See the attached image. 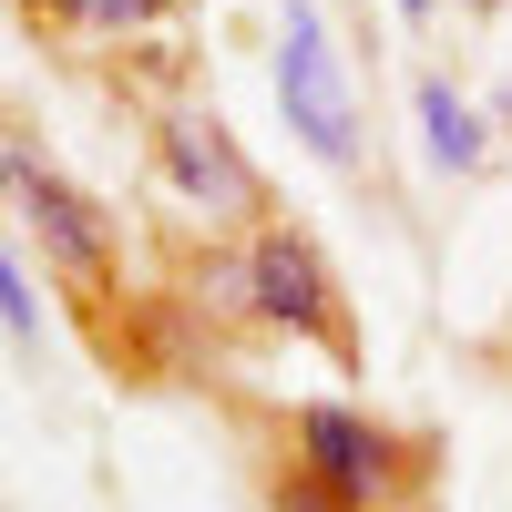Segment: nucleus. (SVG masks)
I'll list each match as a JSON object with an SVG mask.
<instances>
[{
	"label": "nucleus",
	"mask_w": 512,
	"mask_h": 512,
	"mask_svg": "<svg viewBox=\"0 0 512 512\" xmlns=\"http://www.w3.org/2000/svg\"><path fill=\"white\" fill-rule=\"evenodd\" d=\"M236 297H246V318H256V328L308 338V349H328V359H359L349 287H338L328 246H318L308 226H287V216L246 226V246H236Z\"/></svg>",
	"instance_id": "obj_1"
},
{
	"label": "nucleus",
	"mask_w": 512,
	"mask_h": 512,
	"mask_svg": "<svg viewBox=\"0 0 512 512\" xmlns=\"http://www.w3.org/2000/svg\"><path fill=\"white\" fill-rule=\"evenodd\" d=\"M287 451H297L308 482H328L359 512H400L420 492V472H431V451L410 431H390V420H369L359 400H297L287 410Z\"/></svg>",
	"instance_id": "obj_2"
},
{
	"label": "nucleus",
	"mask_w": 512,
	"mask_h": 512,
	"mask_svg": "<svg viewBox=\"0 0 512 512\" xmlns=\"http://www.w3.org/2000/svg\"><path fill=\"white\" fill-rule=\"evenodd\" d=\"M277 113H287V134L308 144L328 175H359L369 164V113H359V82L338 62L318 0H287L277 11Z\"/></svg>",
	"instance_id": "obj_3"
},
{
	"label": "nucleus",
	"mask_w": 512,
	"mask_h": 512,
	"mask_svg": "<svg viewBox=\"0 0 512 512\" xmlns=\"http://www.w3.org/2000/svg\"><path fill=\"white\" fill-rule=\"evenodd\" d=\"M0 205H11L21 236L41 246V267H62L82 297L113 287V216L62 175L52 154H31V144H11V134H0Z\"/></svg>",
	"instance_id": "obj_4"
},
{
	"label": "nucleus",
	"mask_w": 512,
	"mask_h": 512,
	"mask_svg": "<svg viewBox=\"0 0 512 512\" xmlns=\"http://www.w3.org/2000/svg\"><path fill=\"white\" fill-rule=\"evenodd\" d=\"M154 175L164 195H185L205 226H267V175H256V154L226 134L216 103H164L154 113Z\"/></svg>",
	"instance_id": "obj_5"
},
{
	"label": "nucleus",
	"mask_w": 512,
	"mask_h": 512,
	"mask_svg": "<svg viewBox=\"0 0 512 512\" xmlns=\"http://www.w3.org/2000/svg\"><path fill=\"white\" fill-rule=\"evenodd\" d=\"M410 113H420V154L441 164V175H482V154H492V123L451 93V72H420V93H410Z\"/></svg>",
	"instance_id": "obj_6"
},
{
	"label": "nucleus",
	"mask_w": 512,
	"mask_h": 512,
	"mask_svg": "<svg viewBox=\"0 0 512 512\" xmlns=\"http://www.w3.org/2000/svg\"><path fill=\"white\" fill-rule=\"evenodd\" d=\"M41 21H52L62 41H144L185 11V0H31Z\"/></svg>",
	"instance_id": "obj_7"
},
{
	"label": "nucleus",
	"mask_w": 512,
	"mask_h": 512,
	"mask_svg": "<svg viewBox=\"0 0 512 512\" xmlns=\"http://www.w3.org/2000/svg\"><path fill=\"white\" fill-rule=\"evenodd\" d=\"M0 338H11V349H41V297H31L11 246H0Z\"/></svg>",
	"instance_id": "obj_8"
},
{
	"label": "nucleus",
	"mask_w": 512,
	"mask_h": 512,
	"mask_svg": "<svg viewBox=\"0 0 512 512\" xmlns=\"http://www.w3.org/2000/svg\"><path fill=\"white\" fill-rule=\"evenodd\" d=\"M267 512H359V502H338V492H328V482H308V472H277Z\"/></svg>",
	"instance_id": "obj_9"
},
{
	"label": "nucleus",
	"mask_w": 512,
	"mask_h": 512,
	"mask_svg": "<svg viewBox=\"0 0 512 512\" xmlns=\"http://www.w3.org/2000/svg\"><path fill=\"white\" fill-rule=\"evenodd\" d=\"M390 11H400V21H431V0H390Z\"/></svg>",
	"instance_id": "obj_10"
},
{
	"label": "nucleus",
	"mask_w": 512,
	"mask_h": 512,
	"mask_svg": "<svg viewBox=\"0 0 512 512\" xmlns=\"http://www.w3.org/2000/svg\"><path fill=\"white\" fill-rule=\"evenodd\" d=\"M492 123H502V134H512V82H502V103H492Z\"/></svg>",
	"instance_id": "obj_11"
}]
</instances>
